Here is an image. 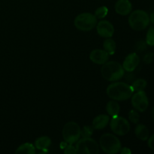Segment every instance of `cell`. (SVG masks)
<instances>
[{
	"instance_id": "obj_1",
	"label": "cell",
	"mask_w": 154,
	"mask_h": 154,
	"mask_svg": "<svg viewBox=\"0 0 154 154\" xmlns=\"http://www.w3.org/2000/svg\"><path fill=\"white\" fill-rule=\"evenodd\" d=\"M133 92L132 86L125 82L113 83L106 89V93L110 99L120 102L130 99Z\"/></svg>"
},
{
	"instance_id": "obj_2",
	"label": "cell",
	"mask_w": 154,
	"mask_h": 154,
	"mask_svg": "<svg viewBox=\"0 0 154 154\" xmlns=\"http://www.w3.org/2000/svg\"><path fill=\"white\" fill-rule=\"evenodd\" d=\"M101 74L106 81H117L124 76L125 70L120 63L116 61H107L102 65Z\"/></svg>"
},
{
	"instance_id": "obj_3",
	"label": "cell",
	"mask_w": 154,
	"mask_h": 154,
	"mask_svg": "<svg viewBox=\"0 0 154 154\" xmlns=\"http://www.w3.org/2000/svg\"><path fill=\"white\" fill-rule=\"evenodd\" d=\"M129 26L135 31H141L148 26L150 17L143 10H135L130 14L128 20Z\"/></svg>"
},
{
	"instance_id": "obj_4",
	"label": "cell",
	"mask_w": 154,
	"mask_h": 154,
	"mask_svg": "<svg viewBox=\"0 0 154 154\" xmlns=\"http://www.w3.org/2000/svg\"><path fill=\"white\" fill-rule=\"evenodd\" d=\"M99 145L105 153L115 154L120 152L121 143L119 138L113 134L106 133L102 135L99 139Z\"/></svg>"
},
{
	"instance_id": "obj_5",
	"label": "cell",
	"mask_w": 154,
	"mask_h": 154,
	"mask_svg": "<svg viewBox=\"0 0 154 154\" xmlns=\"http://www.w3.org/2000/svg\"><path fill=\"white\" fill-rule=\"evenodd\" d=\"M75 26L81 31H90L96 27L97 18L90 13H82L78 14L74 20Z\"/></svg>"
},
{
	"instance_id": "obj_6",
	"label": "cell",
	"mask_w": 154,
	"mask_h": 154,
	"mask_svg": "<svg viewBox=\"0 0 154 154\" xmlns=\"http://www.w3.org/2000/svg\"><path fill=\"white\" fill-rule=\"evenodd\" d=\"M81 137V128L75 122H69L63 129V138L68 144H74Z\"/></svg>"
},
{
	"instance_id": "obj_7",
	"label": "cell",
	"mask_w": 154,
	"mask_h": 154,
	"mask_svg": "<svg viewBox=\"0 0 154 154\" xmlns=\"http://www.w3.org/2000/svg\"><path fill=\"white\" fill-rule=\"evenodd\" d=\"M75 148L77 153L79 154H98L99 153V144L90 137L78 140Z\"/></svg>"
},
{
	"instance_id": "obj_8",
	"label": "cell",
	"mask_w": 154,
	"mask_h": 154,
	"mask_svg": "<svg viewBox=\"0 0 154 154\" xmlns=\"http://www.w3.org/2000/svg\"><path fill=\"white\" fill-rule=\"evenodd\" d=\"M110 126L111 131L120 136L126 135L130 130V124L129 121L123 117H119L118 115L112 117Z\"/></svg>"
},
{
	"instance_id": "obj_9",
	"label": "cell",
	"mask_w": 154,
	"mask_h": 154,
	"mask_svg": "<svg viewBox=\"0 0 154 154\" xmlns=\"http://www.w3.org/2000/svg\"><path fill=\"white\" fill-rule=\"evenodd\" d=\"M131 102L133 108L138 112L145 111L149 105L148 98L144 91L136 92L135 94H132Z\"/></svg>"
},
{
	"instance_id": "obj_10",
	"label": "cell",
	"mask_w": 154,
	"mask_h": 154,
	"mask_svg": "<svg viewBox=\"0 0 154 154\" xmlns=\"http://www.w3.org/2000/svg\"><path fill=\"white\" fill-rule=\"evenodd\" d=\"M96 30L101 37L111 38L114 33V27L111 22L108 20H101L96 24Z\"/></svg>"
},
{
	"instance_id": "obj_11",
	"label": "cell",
	"mask_w": 154,
	"mask_h": 154,
	"mask_svg": "<svg viewBox=\"0 0 154 154\" xmlns=\"http://www.w3.org/2000/svg\"><path fill=\"white\" fill-rule=\"evenodd\" d=\"M140 63V58L136 53L129 54L125 58L123 63V68L126 72H132L135 70Z\"/></svg>"
},
{
	"instance_id": "obj_12",
	"label": "cell",
	"mask_w": 154,
	"mask_h": 154,
	"mask_svg": "<svg viewBox=\"0 0 154 154\" xmlns=\"http://www.w3.org/2000/svg\"><path fill=\"white\" fill-rule=\"evenodd\" d=\"M90 59L95 64L103 65L108 60L109 55L105 50L95 49L90 53Z\"/></svg>"
},
{
	"instance_id": "obj_13",
	"label": "cell",
	"mask_w": 154,
	"mask_h": 154,
	"mask_svg": "<svg viewBox=\"0 0 154 154\" xmlns=\"http://www.w3.org/2000/svg\"><path fill=\"white\" fill-rule=\"evenodd\" d=\"M115 11L121 16H126L131 13L132 9V3L129 0H118L116 2Z\"/></svg>"
},
{
	"instance_id": "obj_14",
	"label": "cell",
	"mask_w": 154,
	"mask_h": 154,
	"mask_svg": "<svg viewBox=\"0 0 154 154\" xmlns=\"http://www.w3.org/2000/svg\"><path fill=\"white\" fill-rule=\"evenodd\" d=\"M110 120V117L106 114H100L95 117L92 123V126L94 129H102L107 126Z\"/></svg>"
},
{
	"instance_id": "obj_15",
	"label": "cell",
	"mask_w": 154,
	"mask_h": 154,
	"mask_svg": "<svg viewBox=\"0 0 154 154\" xmlns=\"http://www.w3.org/2000/svg\"><path fill=\"white\" fill-rule=\"evenodd\" d=\"M135 133L137 138L141 141H147L149 138V130L144 124H138L135 129Z\"/></svg>"
},
{
	"instance_id": "obj_16",
	"label": "cell",
	"mask_w": 154,
	"mask_h": 154,
	"mask_svg": "<svg viewBox=\"0 0 154 154\" xmlns=\"http://www.w3.org/2000/svg\"><path fill=\"white\" fill-rule=\"evenodd\" d=\"M51 144V140L48 136H42L38 138L35 141V147L38 150H47Z\"/></svg>"
},
{
	"instance_id": "obj_17",
	"label": "cell",
	"mask_w": 154,
	"mask_h": 154,
	"mask_svg": "<svg viewBox=\"0 0 154 154\" xmlns=\"http://www.w3.org/2000/svg\"><path fill=\"white\" fill-rule=\"evenodd\" d=\"M106 111L109 115L114 117L117 116L120 113V108L119 104L115 100H111L107 103L106 105Z\"/></svg>"
},
{
	"instance_id": "obj_18",
	"label": "cell",
	"mask_w": 154,
	"mask_h": 154,
	"mask_svg": "<svg viewBox=\"0 0 154 154\" xmlns=\"http://www.w3.org/2000/svg\"><path fill=\"white\" fill-rule=\"evenodd\" d=\"M103 48L105 51L108 54V55H113L114 54L117 48L115 42L110 38H107L103 42Z\"/></svg>"
},
{
	"instance_id": "obj_19",
	"label": "cell",
	"mask_w": 154,
	"mask_h": 154,
	"mask_svg": "<svg viewBox=\"0 0 154 154\" xmlns=\"http://www.w3.org/2000/svg\"><path fill=\"white\" fill-rule=\"evenodd\" d=\"M16 153H26V154H35V148L32 144L30 143H25L21 144L15 151Z\"/></svg>"
},
{
	"instance_id": "obj_20",
	"label": "cell",
	"mask_w": 154,
	"mask_h": 154,
	"mask_svg": "<svg viewBox=\"0 0 154 154\" xmlns=\"http://www.w3.org/2000/svg\"><path fill=\"white\" fill-rule=\"evenodd\" d=\"M147 83L146 80L143 79V78H139V79H137L136 81L132 83V87L134 92L144 91V89L147 87Z\"/></svg>"
},
{
	"instance_id": "obj_21",
	"label": "cell",
	"mask_w": 154,
	"mask_h": 154,
	"mask_svg": "<svg viewBox=\"0 0 154 154\" xmlns=\"http://www.w3.org/2000/svg\"><path fill=\"white\" fill-rule=\"evenodd\" d=\"M108 13V8L105 6H101L98 8L95 11V16L97 19H103L107 16Z\"/></svg>"
},
{
	"instance_id": "obj_22",
	"label": "cell",
	"mask_w": 154,
	"mask_h": 154,
	"mask_svg": "<svg viewBox=\"0 0 154 154\" xmlns=\"http://www.w3.org/2000/svg\"><path fill=\"white\" fill-rule=\"evenodd\" d=\"M146 43L147 45L154 47V27L151 26L149 28L146 35Z\"/></svg>"
},
{
	"instance_id": "obj_23",
	"label": "cell",
	"mask_w": 154,
	"mask_h": 154,
	"mask_svg": "<svg viewBox=\"0 0 154 154\" xmlns=\"http://www.w3.org/2000/svg\"><path fill=\"white\" fill-rule=\"evenodd\" d=\"M129 119L132 123L138 124L140 120L139 113L137 110H131L129 112Z\"/></svg>"
},
{
	"instance_id": "obj_24",
	"label": "cell",
	"mask_w": 154,
	"mask_h": 154,
	"mask_svg": "<svg viewBox=\"0 0 154 154\" xmlns=\"http://www.w3.org/2000/svg\"><path fill=\"white\" fill-rule=\"evenodd\" d=\"M93 126H84L82 129H81V136L83 138H90L92 136L93 133Z\"/></svg>"
},
{
	"instance_id": "obj_25",
	"label": "cell",
	"mask_w": 154,
	"mask_h": 154,
	"mask_svg": "<svg viewBox=\"0 0 154 154\" xmlns=\"http://www.w3.org/2000/svg\"><path fill=\"white\" fill-rule=\"evenodd\" d=\"M153 58H154L153 53L148 52L144 56V59H143V60H144V63H146V64H150V63L153 62Z\"/></svg>"
},
{
	"instance_id": "obj_26",
	"label": "cell",
	"mask_w": 154,
	"mask_h": 154,
	"mask_svg": "<svg viewBox=\"0 0 154 154\" xmlns=\"http://www.w3.org/2000/svg\"><path fill=\"white\" fill-rule=\"evenodd\" d=\"M64 153L66 154H75L77 153V150L76 148L72 146V144H68V145L65 147Z\"/></svg>"
},
{
	"instance_id": "obj_27",
	"label": "cell",
	"mask_w": 154,
	"mask_h": 154,
	"mask_svg": "<svg viewBox=\"0 0 154 154\" xmlns=\"http://www.w3.org/2000/svg\"><path fill=\"white\" fill-rule=\"evenodd\" d=\"M147 48V43L146 42L139 41L136 45V49L139 51H144Z\"/></svg>"
},
{
	"instance_id": "obj_28",
	"label": "cell",
	"mask_w": 154,
	"mask_h": 154,
	"mask_svg": "<svg viewBox=\"0 0 154 154\" xmlns=\"http://www.w3.org/2000/svg\"><path fill=\"white\" fill-rule=\"evenodd\" d=\"M147 144H148V147L152 150H154V135H152L151 137H150V138L148 139V141H147Z\"/></svg>"
},
{
	"instance_id": "obj_29",
	"label": "cell",
	"mask_w": 154,
	"mask_h": 154,
	"mask_svg": "<svg viewBox=\"0 0 154 154\" xmlns=\"http://www.w3.org/2000/svg\"><path fill=\"white\" fill-rule=\"evenodd\" d=\"M120 153H122V154H130L132 153V151H131V150L129 148H128V147H123L121 149H120Z\"/></svg>"
},
{
	"instance_id": "obj_30",
	"label": "cell",
	"mask_w": 154,
	"mask_h": 154,
	"mask_svg": "<svg viewBox=\"0 0 154 154\" xmlns=\"http://www.w3.org/2000/svg\"><path fill=\"white\" fill-rule=\"evenodd\" d=\"M149 17H150V22H151L152 23L154 24V12L150 14V15Z\"/></svg>"
},
{
	"instance_id": "obj_31",
	"label": "cell",
	"mask_w": 154,
	"mask_h": 154,
	"mask_svg": "<svg viewBox=\"0 0 154 154\" xmlns=\"http://www.w3.org/2000/svg\"><path fill=\"white\" fill-rule=\"evenodd\" d=\"M151 115H152V117H153V120H154V106L153 108V109H152V111H151Z\"/></svg>"
}]
</instances>
